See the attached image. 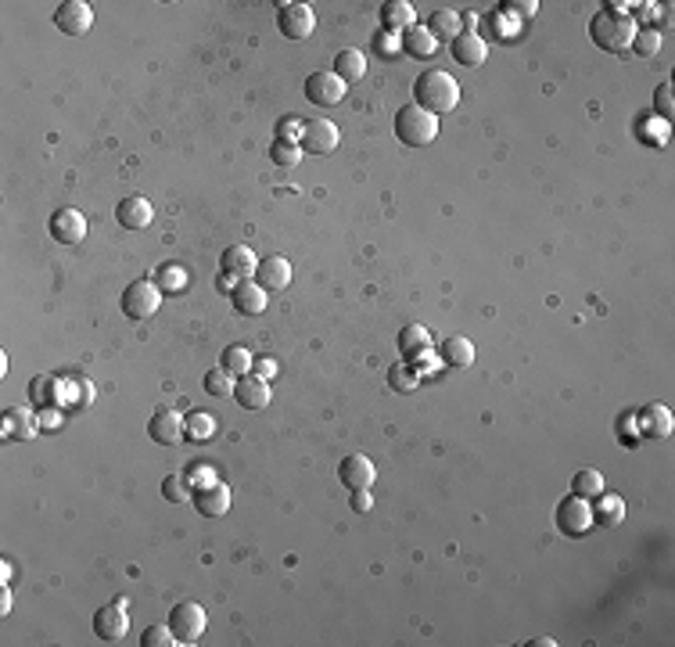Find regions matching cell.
<instances>
[{"mask_svg":"<svg viewBox=\"0 0 675 647\" xmlns=\"http://www.w3.org/2000/svg\"><path fill=\"white\" fill-rule=\"evenodd\" d=\"M54 399V385H50V378H32V403H50Z\"/></svg>","mask_w":675,"mask_h":647,"instance_id":"cell-41","label":"cell"},{"mask_svg":"<svg viewBox=\"0 0 675 647\" xmlns=\"http://www.w3.org/2000/svg\"><path fill=\"white\" fill-rule=\"evenodd\" d=\"M392 388H402V392H410L413 385H417V370L413 367H392Z\"/></svg>","mask_w":675,"mask_h":647,"instance_id":"cell-39","label":"cell"},{"mask_svg":"<svg viewBox=\"0 0 675 647\" xmlns=\"http://www.w3.org/2000/svg\"><path fill=\"white\" fill-rule=\"evenodd\" d=\"M633 36H636V22L633 14H615V11H597L593 22H590V40L608 50V54H622L633 47Z\"/></svg>","mask_w":675,"mask_h":647,"instance_id":"cell-2","label":"cell"},{"mask_svg":"<svg viewBox=\"0 0 675 647\" xmlns=\"http://www.w3.org/2000/svg\"><path fill=\"white\" fill-rule=\"evenodd\" d=\"M115 220H119L126 231H144V227L155 220V209H151L148 198L130 195V198H122V202L115 205Z\"/></svg>","mask_w":675,"mask_h":647,"instance_id":"cell-20","label":"cell"},{"mask_svg":"<svg viewBox=\"0 0 675 647\" xmlns=\"http://www.w3.org/2000/svg\"><path fill=\"white\" fill-rule=\"evenodd\" d=\"M593 507V525H604V529H615L626 522V500L618 493H597L590 500Z\"/></svg>","mask_w":675,"mask_h":647,"instance_id":"cell-23","label":"cell"},{"mask_svg":"<svg viewBox=\"0 0 675 647\" xmlns=\"http://www.w3.org/2000/svg\"><path fill=\"white\" fill-rule=\"evenodd\" d=\"M274 370H277V367H274L270 360H256V363H252V374H259V378H266V381L274 378Z\"/></svg>","mask_w":675,"mask_h":647,"instance_id":"cell-46","label":"cell"},{"mask_svg":"<svg viewBox=\"0 0 675 647\" xmlns=\"http://www.w3.org/2000/svg\"><path fill=\"white\" fill-rule=\"evenodd\" d=\"M335 72L338 79L348 87V83H359L363 76H366V54L363 50H356V47H341L335 54Z\"/></svg>","mask_w":675,"mask_h":647,"instance_id":"cell-25","label":"cell"},{"mask_svg":"<svg viewBox=\"0 0 675 647\" xmlns=\"http://www.w3.org/2000/svg\"><path fill=\"white\" fill-rule=\"evenodd\" d=\"M374 507V497H370V489H352V511H370Z\"/></svg>","mask_w":675,"mask_h":647,"instance_id":"cell-44","label":"cell"},{"mask_svg":"<svg viewBox=\"0 0 675 647\" xmlns=\"http://www.w3.org/2000/svg\"><path fill=\"white\" fill-rule=\"evenodd\" d=\"M162 306V288L151 281V278H140L133 285H126L122 292V314L130 321H151Z\"/></svg>","mask_w":675,"mask_h":647,"instance_id":"cell-4","label":"cell"},{"mask_svg":"<svg viewBox=\"0 0 675 647\" xmlns=\"http://www.w3.org/2000/svg\"><path fill=\"white\" fill-rule=\"evenodd\" d=\"M438 356H442L446 367H471L474 363V342L464 338V334H449L438 345Z\"/></svg>","mask_w":675,"mask_h":647,"instance_id":"cell-26","label":"cell"},{"mask_svg":"<svg viewBox=\"0 0 675 647\" xmlns=\"http://www.w3.org/2000/svg\"><path fill=\"white\" fill-rule=\"evenodd\" d=\"M227 296H230L234 310H238V314H245V317H259V314L266 310V303H270V292H263L256 278L234 281V288H230Z\"/></svg>","mask_w":675,"mask_h":647,"instance_id":"cell-13","label":"cell"},{"mask_svg":"<svg viewBox=\"0 0 675 647\" xmlns=\"http://www.w3.org/2000/svg\"><path fill=\"white\" fill-rule=\"evenodd\" d=\"M270 159H274L277 166H299V162H302V148H299V144H288V141H277L274 151H270Z\"/></svg>","mask_w":675,"mask_h":647,"instance_id":"cell-37","label":"cell"},{"mask_svg":"<svg viewBox=\"0 0 675 647\" xmlns=\"http://www.w3.org/2000/svg\"><path fill=\"white\" fill-rule=\"evenodd\" d=\"M220 267H223V278H230V281H245V278H256L259 260H256V252H252L248 245H230V249L223 252Z\"/></svg>","mask_w":675,"mask_h":647,"instance_id":"cell-21","label":"cell"},{"mask_svg":"<svg viewBox=\"0 0 675 647\" xmlns=\"http://www.w3.org/2000/svg\"><path fill=\"white\" fill-rule=\"evenodd\" d=\"M277 29L288 40H310L317 29V14L310 4H295V0H281L277 4Z\"/></svg>","mask_w":675,"mask_h":647,"instance_id":"cell-5","label":"cell"},{"mask_svg":"<svg viewBox=\"0 0 675 647\" xmlns=\"http://www.w3.org/2000/svg\"><path fill=\"white\" fill-rule=\"evenodd\" d=\"M672 410L665 406V403H651V406H644V414H640V428H644V435L647 439H669L672 435Z\"/></svg>","mask_w":675,"mask_h":647,"instance_id":"cell-24","label":"cell"},{"mask_svg":"<svg viewBox=\"0 0 675 647\" xmlns=\"http://www.w3.org/2000/svg\"><path fill=\"white\" fill-rule=\"evenodd\" d=\"M194 507L205 518H223L230 511V489H227V482H209V486L194 489Z\"/></svg>","mask_w":675,"mask_h":647,"instance_id":"cell-19","label":"cell"},{"mask_svg":"<svg viewBox=\"0 0 675 647\" xmlns=\"http://www.w3.org/2000/svg\"><path fill=\"white\" fill-rule=\"evenodd\" d=\"M449 50H453V61L464 65V68H478V65H485V58H489V43L482 40V32H471V29H464V32L449 43Z\"/></svg>","mask_w":675,"mask_h":647,"instance_id":"cell-15","label":"cell"},{"mask_svg":"<svg viewBox=\"0 0 675 647\" xmlns=\"http://www.w3.org/2000/svg\"><path fill=\"white\" fill-rule=\"evenodd\" d=\"M299 137H302V123L299 119H284V126H277V141L299 144Z\"/></svg>","mask_w":675,"mask_h":647,"instance_id":"cell-42","label":"cell"},{"mask_svg":"<svg viewBox=\"0 0 675 647\" xmlns=\"http://www.w3.org/2000/svg\"><path fill=\"white\" fill-rule=\"evenodd\" d=\"M169 644H176V637H173L169 626H148L140 633V647H169Z\"/></svg>","mask_w":675,"mask_h":647,"instance_id":"cell-38","label":"cell"},{"mask_svg":"<svg viewBox=\"0 0 675 647\" xmlns=\"http://www.w3.org/2000/svg\"><path fill=\"white\" fill-rule=\"evenodd\" d=\"M395 137L406 144V148H424L438 137V115L424 112L420 105H402L395 112Z\"/></svg>","mask_w":675,"mask_h":647,"instance_id":"cell-3","label":"cell"},{"mask_svg":"<svg viewBox=\"0 0 675 647\" xmlns=\"http://www.w3.org/2000/svg\"><path fill=\"white\" fill-rule=\"evenodd\" d=\"M338 478L345 489H370L374 478H377V468L366 453H348L341 464H338Z\"/></svg>","mask_w":675,"mask_h":647,"instance_id":"cell-14","label":"cell"},{"mask_svg":"<svg viewBox=\"0 0 675 647\" xmlns=\"http://www.w3.org/2000/svg\"><path fill=\"white\" fill-rule=\"evenodd\" d=\"M256 281L263 292H284L292 285V263L284 256H266L256 267Z\"/></svg>","mask_w":675,"mask_h":647,"instance_id":"cell-18","label":"cell"},{"mask_svg":"<svg viewBox=\"0 0 675 647\" xmlns=\"http://www.w3.org/2000/svg\"><path fill=\"white\" fill-rule=\"evenodd\" d=\"M11 612V590H7V583L0 587V615H7Z\"/></svg>","mask_w":675,"mask_h":647,"instance_id":"cell-47","label":"cell"},{"mask_svg":"<svg viewBox=\"0 0 675 647\" xmlns=\"http://www.w3.org/2000/svg\"><path fill=\"white\" fill-rule=\"evenodd\" d=\"M148 435L158 446H176L184 442V417L176 410H155L148 421Z\"/></svg>","mask_w":675,"mask_h":647,"instance_id":"cell-16","label":"cell"},{"mask_svg":"<svg viewBox=\"0 0 675 647\" xmlns=\"http://www.w3.org/2000/svg\"><path fill=\"white\" fill-rule=\"evenodd\" d=\"M180 285H184V274L173 270V267H162V288L169 292V288H180Z\"/></svg>","mask_w":675,"mask_h":647,"instance_id":"cell-45","label":"cell"},{"mask_svg":"<svg viewBox=\"0 0 675 647\" xmlns=\"http://www.w3.org/2000/svg\"><path fill=\"white\" fill-rule=\"evenodd\" d=\"M32 432H36V424L29 421V414H22V410H7V424H4V435L7 439H32Z\"/></svg>","mask_w":675,"mask_h":647,"instance_id":"cell-35","label":"cell"},{"mask_svg":"<svg viewBox=\"0 0 675 647\" xmlns=\"http://www.w3.org/2000/svg\"><path fill=\"white\" fill-rule=\"evenodd\" d=\"M428 32H431L438 43H442V40L453 43V40L464 32V18H460L456 11H435V14L428 18Z\"/></svg>","mask_w":675,"mask_h":647,"instance_id":"cell-28","label":"cell"},{"mask_svg":"<svg viewBox=\"0 0 675 647\" xmlns=\"http://www.w3.org/2000/svg\"><path fill=\"white\" fill-rule=\"evenodd\" d=\"M633 50H636L640 58H654V54L662 50V32H658V29H636Z\"/></svg>","mask_w":675,"mask_h":647,"instance_id":"cell-34","label":"cell"},{"mask_svg":"<svg viewBox=\"0 0 675 647\" xmlns=\"http://www.w3.org/2000/svg\"><path fill=\"white\" fill-rule=\"evenodd\" d=\"M230 396L238 399V406H241V410H266V406H270V399H274L270 381H266V378H259V374H245V378H238Z\"/></svg>","mask_w":675,"mask_h":647,"instance_id":"cell-11","label":"cell"},{"mask_svg":"<svg viewBox=\"0 0 675 647\" xmlns=\"http://www.w3.org/2000/svg\"><path fill=\"white\" fill-rule=\"evenodd\" d=\"M54 25L65 32V36H86L90 25H94V7L86 0H65L58 4L54 11Z\"/></svg>","mask_w":675,"mask_h":647,"instance_id":"cell-10","label":"cell"},{"mask_svg":"<svg viewBox=\"0 0 675 647\" xmlns=\"http://www.w3.org/2000/svg\"><path fill=\"white\" fill-rule=\"evenodd\" d=\"M212 432H216V424H212V417H209V414L191 410V414L184 417V439H191V442H209V439H212Z\"/></svg>","mask_w":675,"mask_h":647,"instance_id":"cell-31","label":"cell"},{"mask_svg":"<svg viewBox=\"0 0 675 647\" xmlns=\"http://www.w3.org/2000/svg\"><path fill=\"white\" fill-rule=\"evenodd\" d=\"M381 25L384 29H410L413 25V4L410 0H388L384 7H381Z\"/></svg>","mask_w":675,"mask_h":647,"instance_id":"cell-30","label":"cell"},{"mask_svg":"<svg viewBox=\"0 0 675 647\" xmlns=\"http://www.w3.org/2000/svg\"><path fill=\"white\" fill-rule=\"evenodd\" d=\"M402 47H406L410 58L424 61V58H431V54L438 50V40L428 32V25H410V29L402 32Z\"/></svg>","mask_w":675,"mask_h":647,"instance_id":"cell-27","label":"cell"},{"mask_svg":"<svg viewBox=\"0 0 675 647\" xmlns=\"http://www.w3.org/2000/svg\"><path fill=\"white\" fill-rule=\"evenodd\" d=\"M572 493L582 497V500H593L597 493H604V475H600L597 468H582V471H575V478H572Z\"/></svg>","mask_w":675,"mask_h":647,"instance_id":"cell-32","label":"cell"},{"mask_svg":"<svg viewBox=\"0 0 675 647\" xmlns=\"http://www.w3.org/2000/svg\"><path fill=\"white\" fill-rule=\"evenodd\" d=\"M162 497L169 504H187V500H194V489H191L187 475H169V478H162Z\"/></svg>","mask_w":675,"mask_h":647,"instance_id":"cell-33","label":"cell"},{"mask_svg":"<svg viewBox=\"0 0 675 647\" xmlns=\"http://www.w3.org/2000/svg\"><path fill=\"white\" fill-rule=\"evenodd\" d=\"M47 231H50V238H54L58 245H79V241L86 238V216H83L79 209H72V205L54 209Z\"/></svg>","mask_w":675,"mask_h":647,"instance_id":"cell-9","label":"cell"},{"mask_svg":"<svg viewBox=\"0 0 675 647\" xmlns=\"http://www.w3.org/2000/svg\"><path fill=\"white\" fill-rule=\"evenodd\" d=\"M503 7H507V14H521V18H528V14L539 7V0H507Z\"/></svg>","mask_w":675,"mask_h":647,"instance_id":"cell-43","label":"cell"},{"mask_svg":"<svg viewBox=\"0 0 675 647\" xmlns=\"http://www.w3.org/2000/svg\"><path fill=\"white\" fill-rule=\"evenodd\" d=\"M395 342H399V352L406 363H417L424 352H431V331L424 324H406Z\"/></svg>","mask_w":675,"mask_h":647,"instance_id":"cell-22","label":"cell"},{"mask_svg":"<svg viewBox=\"0 0 675 647\" xmlns=\"http://www.w3.org/2000/svg\"><path fill=\"white\" fill-rule=\"evenodd\" d=\"M205 392H209V396H230V392H234V378H230L223 367H216V370L205 374Z\"/></svg>","mask_w":675,"mask_h":647,"instance_id":"cell-36","label":"cell"},{"mask_svg":"<svg viewBox=\"0 0 675 647\" xmlns=\"http://www.w3.org/2000/svg\"><path fill=\"white\" fill-rule=\"evenodd\" d=\"M654 108L662 112V119H672V83H669V79L658 87V94H654Z\"/></svg>","mask_w":675,"mask_h":647,"instance_id":"cell-40","label":"cell"},{"mask_svg":"<svg viewBox=\"0 0 675 647\" xmlns=\"http://www.w3.org/2000/svg\"><path fill=\"white\" fill-rule=\"evenodd\" d=\"M338 141H341V133H338V126L331 119H310V123H302V137H299L302 155L306 151L310 155H331L338 148Z\"/></svg>","mask_w":675,"mask_h":647,"instance_id":"cell-8","label":"cell"},{"mask_svg":"<svg viewBox=\"0 0 675 647\" xmlns=\"http://www.w3.org/2000/svg\"><path fill=\"white\" fill-rule=\"evenodd\" d=\"M306 97L313 105H320V108H335L338 101L345 97V83L338 79L335 72H313L306 79Z\"/></svg>","mask_w":675,"mask_h":647,"instance_id":"cell-17","label":"cell"},{"mask_svg":"<svg viewBox=\"0 0 675 647\" xmlns=\"http://www.w3.org/2000/svg\"><path fill=\"white\" fill-rule=\"evenodd\" d=\"M557 529L564 533V536H586L590 529H593V507H590V500H582V497H564L561 504H557Z\"/></svg>","mask_w":675,"mask_h":647,"instance_id":"cell-7","label":"cell"},{"mask_svg":"<svg viewBox=\"0 0 675 647\" xmlns=\"http://www.w3.org/2000/svg\"><path fill=\"white\" fill-rule=\"evenodd\" d=\"M126 630H130V615H126V605H104V608H97L94 612V633H97V641H108V644H115V641H122L126 637Z\"/></svg>","mask_w":675,"mask_h":647,"instance_id":"cell-12","label":"cell"},{"mask_svg":"<svg viewBox=\"0 0 675 647\" xmlns=\"http://www.w3.org/2000/svg\"><path fill=\"white\" fill-rule=\"evenodd\" d=\"M205 626H209L205 608L194 605V601H184V605H176V608L169 612V630H173L176 644H194V641H202Z\"/></svg>","mask_w":675,"mask_h":647,"instance_id":"cell-6","label":"cell"},{"mask_svg":"<svg viewBox=\"0 0 675 647\" xmlns=\"http://www.w3.org/2000/svg\"><path fill=\"white\" fill-rule=\"evenodd\" d=\"M456 101H460V83L449 72L428 68V72L417 76V83H413V105H420L424 112L446 115V112L456 108Z\"/></svg>","mask_w":675,"mask_h":647,"instance_id":"cell-1","label":"cell"},{"mask_svg":"<svg viewBox=\"0 0 675 647\" xmlns=\"http://www.w3.org/2000/svg\"><path fill=\"white\" fill-rule=\"evenodd\" d=\"M252 363H256V356H252L248 345H227V349H223V360H220V367H223L230 378L252 374Z\"/></svg>","mask_w":675,"mask_h":647,"instance_id":"cell-29","label":"cell"}]
</instances>
